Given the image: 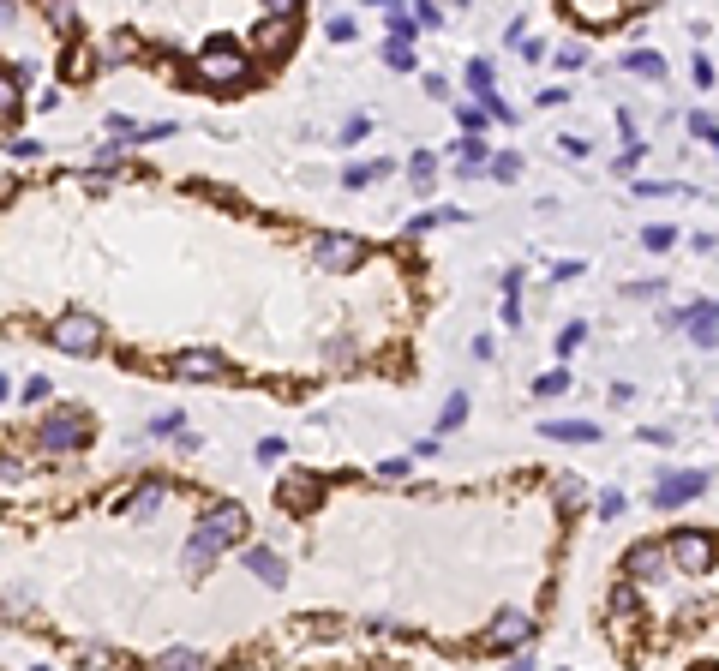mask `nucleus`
I'll return each mask as SVG.
<instances>
[{"label":"nucleus","instance_id":"24","mask_svg":"<svg viewBox=\"0 0 719 671\" xmlns=\"http://www.w3.org/2000/svg\"><path fill=\"white\" fill-rule=\"evenodd\" d=\"M636 192H642V198H696V192H690V186H678V180H642Z\"/></svg>","mask_w":719,"mask_h":671},{"label":"nucleus","instance_id":"10","mask_svg":"<svg viewBox=\"0 0 719 671\" xmlns=\"http://www.w3.org/2000/svg\"><path fill=\"white\" fill-rule=\"evenodd\" d=\"M678 324H690V342H696V348H719V300H702V306L678 312Z\"/></svg>","mask_w":719,"mask_h":671},{"label":"nucleus","instance_id":"40","mask_svg":"<svg viewBox=\"0 0 719 671\" xmlns=\"http://www.w3.org/2000/svg\"><path fill=\"white\" fill-rule=\"evenodd\" d=\"M48 390H54L48 378H24V402H48Z\"/></svg>","mask_w":719,"mask_h":671},{"label":"nucleus","instance_id":"11","mask_svg":"<svg viewBox=\"0 0 719 671\" xmlns=\"http://www.w3.org/2000/svg\"><path fill=\"white\" fill-rule=\"evenodd\" d=\"M534 642V618L528 612H498L492 618V648H528Z\"/></svg>","mask_w":719,"mask_h":671},{"label":"nucleus","instance_id":"22","mask_svg":"<svg viewBox=\"0 0 719 671\" xmlns=\"http://www.w3.org/2000/svg\"><path fill=\"white\" fill-rule=\"evenodd\" d=\"M378 174H390V162H366V168L354 162V168H342V186H348V192H360V186H366V180H378Z\"/></svg>","mask_w":719,"mask_h":671},{"label":"nucleus","instance_id":"17","mask_svg":"<svg viewBox=\"0 0 719 671\" xmlns=\"http://www.w3.org/2000/svg\"><path fill=\"white\" fill-rule=\"evenodd\" d=\"M162 498H168V486H162V480H144V486H138V492H132V498L120 504V516H150V510H156Z\"/></svg>","mask_w":719,"mask_h":671},{"label":"nucleus","instance_id":"34","mask_svg":"<svg viewBox=\"0 0 719 671\" xmlns=\"http://www.w3.org/2000/svg\"><path fill=\"white\" fill-rule=\"evenodd\" d=\"M48 24L66 30V36H78V12H72V6H48Z\"/></svg>","mask_w":719,"mask_h":671},{"label":"nucleus","instance_id":"45","mask_svg":"<svg viewBox=\"0 0 719 671\" xmlns=\"http://www.w3.org/2000/svg\"><path fill=\"white\" fill-rule=\"evenodd\" d=\"M558 150H564L570 162H582V156H588V144H582V138H558Z\"/></svg>","mask_w":719,"mask_h":671},{"label":"nucleus","instance_id":"32","mask_svg":"<svg viewBox=\"0 0 719 671\" xmlns=\"http://www.w3.org/2000/svg\"><path fill=\"white\" fill-rule=\"evenodd\" d=\"M612 618H618V624H630V618H636V588H630V582L612 594Z\"/></svg>","mask_w":719,"mask_h":671},{"label":"nucleus","instance_id":"12","mask_svg":"<svg viewBox=\"0 0 719 671\" xmlns=\"http://www.w3.org/2000/svg\"><path fill=\"white\" fill-rule=\"evenodd\" d=\"M174 378H222V354L216 348H186V354H174Z\"/></svg>","mask_w":719,"mask_h":671},{"label":"nucleus","instance_id":"5","mask_svg":"<svg viewBox=\"0 0 719 671\" xmlns=\"http://www.w3.org/2000/svg\"><path fill=\"white\" fill-rule=\"evenodd\" d=\"M312 258H318L324 270H336V276H348V270H360V258H366V246H360L354 234H336V228H324V234H312Z\"/></svg>","mask_w":719,"mask_h":671},{"label":"nucleus","instance_id":"23","mask_svg":"<svg viewBox=\"0 0 719 671\" xmlns=\"http://www.w3.org/2000/svg\"><path fill=\"white\" fill-rule=\"evenodd\" d=\"M384 24H390V36L414 42V12H408V6H384Z\"/></svg>","mask_w":719,"mask_h":671},{"label":"nucleus","instance_id":"3","mask_svg":"<svg viewBox=\"0 0 719 671\" xmlns=\"http://www.w3.org/2000/svg\"><path fill=\"white\" fill-rule=\"evenodd\" d=\"M714 558H719L714 534H696V528H678V534H672V546H666V564H672L678 576H708V570H714Z\"/></svg>","mask_w":719,"mask_h":671},{"label":"nucleus","instance_id":"8","mask_svg":"<svg viewBox=\"0 0 719 671\" xmlns=\"http://www.w3.org/2000/svg\"><path fill=\"white\" fill-rule=\"evenodd\" d=\"M198 528H204V534H210V540L228 552V546H240V540H246V510H240V504H216V510H210Z\"/></svg>","mask_w":719,"mask_h":671},{"label":"nucleus","instance_id":"42","mask_svg":"<svg viewBox=\"0 0 719 671\" xmlns=\"http://www.w3.org/2000/svg\"><path fill=\"white\" fill-rule=\"evenodd\" d=\"M690 132H696V138H714V132H719L714 114H702V108H696V114H690Z\"/></svg>","mask_w":719,"mask_h":671},{"label":"nucleus","instance_id":"28","mask_svg":"<svg viewBox=\"0 0 719 671\" xmlns=\"http://www.w3.org/2000/svg\"><path fill=\"white\" fill-rule=\"evenodd\" d=\"M582 342H588V324H582V318H576V324H564V330H558V354H564V360H570V354H576V348H582Z\"/></svg>","mask_w":719,"mask_h":671},{"label":"nucleus","instance_id":"15","mask_svg":"<svg viewBox=\"0 0 719 671\" xmlns=\"http://www.w3.org/2000/svg\"><path fill=\"white\" fill-rule=\"evenodd\" d=\"M624 18H630L624 6H606V0H576V24H588V30H594V24H600V30H612V24H624Z\"/></svg>","mask_w":719,"mask_h":671},{"label":"nucleus","instance_id":"47","mask_svg":"<svg viewBox=\"0 0 719 671\" xmlns=\"http://www.w3.org/2000/svg\"><path fill=\"white\" fill-rule=\"evenodd\" d=\"M6 18H12V6H0V24H6Z\"/></svg>","mask_w":719,"mask_h":671},{"label":"nucleus","instance_id":"27","mask_svg":"<svg viewBox=\"0 0 719 671\" xmlns=\"http://www.w3.org/2000/svg\"><path fill=\"white\" fill-rule=\"evenodd\" d=\"M672 240H678V228H672V222H654V228L642 234V246H648V252H672Z\"/></svg>","mask_w":719,"mask_h":671},{"label":"nucleus","instance_id":"6","mask_svg":"<svg viewBox=\"0 0 719 671\" xmlns=\"http://www.w3.org/2000/svg\"><path fill=\"white\" fill-rule=\"evenodd\" d=\"M36 438H42V450L66 456V450H78V444L90 438V426H84V414H72V408H54V414L36 426Z\"/></svg>","mask_w":719,"mask_h":671},{"label":"nucleus","instance_id":"36","mask_svg":"<svg viewBox=\"0 0 719 671\" xmlns=\"http://www.w3.org/2000/svg\"><path fill=\"white\" fill-rule=\"evenodd\" d=\"M558 66H564V72L588 66V48H582V42H564V48H558Z\"/></svg>","mask_w":719,"mask_h":671},{"label":"nucleus","instance_id":"38","mask_svg":"<svg viewBox=\"0 0 719 671\" xmlns=\"http://www.w3.org/2000/svg\"><path fill=\"white\" fill-rule=\"evenodd\" d=\"M306 498H318V480H306V474L288 480V504H306Z\"/></svg>","mask_w":719,"mask_h":671},{"label":"nucleus","instance_id":"29","mask_svg":"<svg viewBox=\"0 0 719 671\" xmlns=\"http://www.w3.org/2000/svg\"><path fill=\"white\" fill-rule=\"evenodd\" d=\"M462 420H468V396H462V390H456V396H450V402H444V414H438V426H444V432H456V426H462Z\"/></svg>","mask_w":719,"mask_h":671},{"label":"nucleus","instance_id":"33","mask_svg":"<svg viewBox=\"0 0 719 671\" xmlns=\"http://www.w3.org/2000/svg\"><path fill=\"white\" fill-rule=\"evenodd\" d=\"M486 174H492V180H516V174H522V156H492Z\"/></svg>","mask_w":719,"mask_h":671},{"label":"nucleus","instance_id":"41","mask_svg":"<svg viewBox=\"0 0 719 671\" xmlns=\"http://www.w3.org/2000/svg\"><path fill=\"white\" fill-rule=\"evenodd\" d=\"M150 432H156V438H168V432H180V414H174V408H168V414H156V420H150Z\"/></svg>","mask_w":719,"mask_h":671},{"label":"nucleus","instance_id":"44","mask_svg":"<svg viewBox=\"0 0 719 671\" xmlns=\"http://www.w3.org/2000/svg\"><path fill=\"white\" fill-rule=\"evenodd\" d=\"M690 78H696V84H702V90H708V84H714V66H708V60H702V54H696V60H690Z\"/></svg>","mask_w":719,"mask_h":671},{"label":"nucleus","instance_id":"43","mask_svg":"<svg viewBox=\"0 0 719 671\" xmlns=\"http://www.w3.org/2000/svg\"><path fill=\"white\" fill-rule=\"evenodd\" d=\"M414 24H444V6H432V0H420V12H414Z\"/></svg>","mask_w":719,"mask_h":671},{"label":"nucleus","instance_id":"20","mask_svg":"<svg viewBox=\"0 0 719 671\" xmlns=\"http://www.w3.org/2000/svg\"><path fill=\"white\" fill-rule=\"evenodd\" d=\"M156 671H210V660L192 654V648H168V654L156 660Z\"/></svg>","mask_w":719,"mask_h":671},{"label":"nucleus","instance_id":"7","mask_svg":"<svg viewBox=\"0 0 719 671\" xmlns=\"http://www.w3.org/2000/svg\"><path fill=\"white\" fill-rule=\"evenodd\" d=\"M702 492H708V468H678V474L660 480L654 504H660V510H678V504H690V498H702Z\"/></svg>","mask_w":719,"mask_h":671},{"label":"nucleus","instance_id":"21","mask_svg":"<svg viewBox=\"0 0 719 671\" xmlns=\"http://www.w3.org/2000/svg\"><path fill=\"white\" fill-rule=\"evenodd\" d=\"M384 60H390L396 72H414V60H420V54H414V42H402V36H390V42H384Z\"/></svg>","mask_w":719,"mask_h":671},{"label":"nucleus","instance_id":"39","mask_svg":"<svg viewBox=\"0 0 719 671\" xmlns=\"http://www.w3.org/2000/svg\"><path fill=\"white\" fill-rule=\"evenodd\" d=\"M366 126H372L366 114H354V120H342V144H360V138H366Z\"/></svg>","mask_w":719,"mask_h":671},{"label":"nucleus","instance_id":"16","mask_svg":"<svg viewBox=\"0 0 719 671\" xmlns=\"http://www.w3.org/2000/svg\"><path fill=\"white\" fill-rule=\"evenodd\" d=\"M540 438H558V444H594L600 426H588V420H546Z\"/></svg>","mask_w":719,"mask_h":671},{"label":"nucleus","instance_id":"26","mask_svg":"<svg viewBox=\"0 0 719 671\" xmlns=\"http://www.w3.org/2000/svg\"><path fill=\"white\" fill-rule=\"evenodd\" d=\"M564 390H570V372H564V366H552V372L534 378V396H564Z\"/></svg>","mask_w":719,"mask_h":671},{"label":"nucleus","instance_id":"37","mask_svg":"<svg viewBox=\"0 0 719 671\" xmlns=\"http://www.w3.org/2000/svg\"><path fill=\"white\" fill-rule=\"evenodd\" d=\"M456 120L468 126V138H480V126H486V108H474V102H462V108H456Z\"/></svg>","mask_w":719,"mask_h":671},{"label":"nucleus","instance_id":"48","mask_svg":"<svg viewBox=\"0 0 719 671\" xmlns=\"http://www.w3.org/2000/svg\"><path fill=\"white\" fill-rule=\"evenodd\" d=\"M708 144H714V150H719V132H714V138H708Z\"/></svg>","mask_w":719,"mask_h":671},{"label":"nucleus","instance_id":"14","mask_svg":"<svg viewBox=\"0 0 719 671\" xmlns=\"http://www.w3.org/2000/svg\"><path fill=\"white\" fill-rule=\"evenodd\" d=\"M24 84H30V66H0V120L24 108Z\"/></svg>","mask_w":719,"mask_h":671},{"label":"nucleus","instance_id":"46","mask_svg":"<svg viewBox=\"0 0 719 671\" xmlns=\"http://www.w3.org/2000/svg\"><path fill=\"white\" fill-rule=\"evenodd\" d=\"M504 671H534V660H528V654H516V660H510Z\"/></svg>","mask_w":719,"mask_h":671},{"label":"nucleus","instance_id":"30","mask_svg":"<svg viewBox=\"0 0 719 671\" xmlns=\"http://www.w3.org/2000/svg\"><path fill=\"white\" fill-rule=\"evenodd\" d=\"M624 66H630V72H642V78H666V60H660V54H630Z\"/></svg>","mask_w":719,"mask_h":671},{"label":"nucleus","instance_id":"31","mask_svg":"<svg viewBox=\"0 0 719 671\" xmlns=\"http://www.w3.org/2000/svg\"><path fill=\"white\" fill-rule=\"evenodd\" d=\"M468 90L492 96V60H468Z\"/></svg>","mask_w":719,"mask_h":671},{"label":"nucleus","instance_id":"18","mask_svg":"<svg viewBox=\"0 0 719 671\" xmlns=\"http://www.w3.org/2000/svg\"><path fill=\"white\" fill-rule=\"evenodd\" d=\"M558 510H564V516L588 510V480H582V474H558Z\"/></svg>","mask_w":719,"mask_h":671},{"label":"nucleus","instance_id":"35","mask_svg":"<svg viewBox=\"0 0 719 671\" xmlns=\"http://www.w3.org/2000/svg\"><path fill=\"white\" fill-rule=\"evenodd\" d=\"M324 30H330V42H354V30H360V24H354L348 12H336V18H330Z\"/></svg>","mask_w":719,"mask_h":671},{"label":"nucleus","instance_id":"19","mask_svg":"<svg viewBox=\"0 0 719 671\" xmlns=\"http://www.w3.org/2000/svg\"><path fill=\"white\" fill-rule=\"evenodd\" d=\"M408 180H414V192L426 198L432 180H438V156H432V150H414V156H408Z\"/></svg>","mask_w":719,"mask_h":671},{"label":"nucleus","instance_id":"13","mask_svg":"<svg viewBox=\"0 0 719 671\" xmlns=\"http://www.w3.org/2000/svg\"><path fill=\"white\" fill-rule=\"evenodd\" d=\"M246 570H252L264 588H282V582H288V564H282L270 546H246Z\"/></svg>","mask_w":719,"mask_h":671},{"label":"nucleus","instance_id":"25","mask_svg":"<svg viewBox=\"0 0 719 671\" xmlns=\"http://www.w3.org/2000/svg\"><path fill=\"white\" fill-rule=\"evenodd\" d=\"M516 288H522V270L504 276V324H522V300H516Z\"/></svg>","mask_w":719,"mask_h":671},{"label":"nucleus","instance_id":"2","mask_svg":"<svg viewBox=\"0 0 719 671\" xmlns=\"http://www.w3.org/2000/svg\"><path fill=\"white\" fill-rule=\"evenodd\" d=\"M300 24H306L300 6H270V12L252 24V48H258V54H288V48L300 42Z\"/></svg>","mask_w":719,"mask_h":671},{"label":"nucleus","instance_id":"4","mask_svg":"<svg viewBox=\"0 0 719 671\" xmlns=\"http://www.w3.org/2000/svg\"><path fill=\"white\" fill-rule=\"evenodd\" d=\"M48 342H54L60 354H78V360H90V354L102 348V324H96L90 312H60V318H54V330H48Z\"/></svg>","mask_w":719,"mask_h":671},{"label":"nucleus","instance_id":"1","mask_svg":"<svg viewBox=\"0 0 719 671\" xmlns=\"http://www.w3.org/2000/svg\"><path fill=\"white\" fill-rule=\"evenodd\" d=\"M246 72H252V60L240 54L234 36H210V42L192 54V78L210 84V90H234V84H246Z\"/></svg>","mask_w":719,"mask_h":671},{"label":"nucleus","instance_id":"9","mask_svg":"<svg viewBox=\"0 0 719 671\" xmlns=\"http://www.w3.org/2000/svg\"><path fill=\"white\" fill-rule=\"evenodd\" d=\"M660 576H666V552L648 546V540L630 546V558H624V582H630V588H648V582H660Z\"/></svg>","mask_w":719,"mask_h":671}]
</instances>
